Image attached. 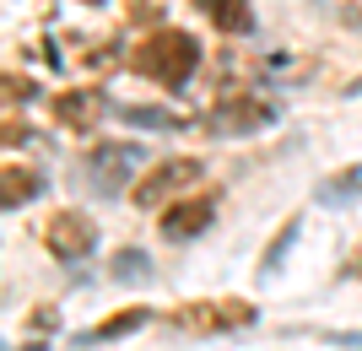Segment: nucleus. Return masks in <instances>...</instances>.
<instances>
[{
	"label": "nucleus",
	"instance_id": "f257e3e1",
	"mask_svg": "<svg viewBox=\"0 0 362 351\" xmlns=\"http://www.w3.org/2000/svg\"><path fill=\"white\" fill-rule=\"evenodd\" d=\"M351 189H362V168H351V179H346V184H330V189H319V195H325V200H346Z\"/></svg>",
	"mask_w": 362,
	"mask_h": 351
}]
</instances>
